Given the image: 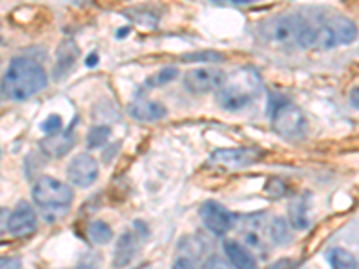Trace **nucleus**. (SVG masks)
<instances>
[{"label":"nucleus","instance_id":"nucleus-1","mask_svg":"<svg viewBox=\"0 0 359 269\" xmlns=\"http://www.w3.org/2000/svg\"><path fill=\"white\" fill-rule=\"evenodd\" d=\"M358 38V25L338 13H323L314 18H302L298 45L306 49H334Z\"/></svg>","mask_w":359,"mask_h":269},{"label":"nucleus","instance_id":"nucleus-2","mask_svg":"<svg viewBox=\"0 0 359 269\" xmlns=\"http://www.w3.org/2000/svg\"><path fill=\"white\" fill-rule=\"evenodd\" d=\"M47 72L29 57H15L2 79V94L11 101H27L47 86Z\"/></svg>","mask_w":359,"mask_h":269},{"label":"nucleus","instance_id":"nucleus-3","mask_svg":"<svg viewBox=\"0 0 359 269\" xmlns=\"http://www.w3.org/2000/svg\"><path fill=\"white\" fill-rule=\"evenodd\" d=\"M264 85H262L261 74L252 67L239 69L224 79L221 88L217 90V102L226 111L243 110L250 102L261 97Z\"/></svg>","mask_w":359,"mask_h":269},{"label":"nucleus","instance_id":"nucleus-4","mask_svg":"<svg viewBox=\"0 0 359 269\" xmlns=\"http://www.w3.org/2000/svg\"><path fill=\"white\" fill-rule=\"evenodd\" d=\"M72 200L74 192L70 185L53 176H41L33 187V201L41 210H67Z\"/></svg>","mask_w":359,"mask_h":269},{"label":"nucleus","instance_id":"nucleus-5","mask_svg":"<svg viewBox=\"0 0 359 269\" xmlns=\"http://www.w3.org/2000/svg\"><path fill=\"white\" fill-rule=\"evenodd\" d=\"M273 130L287 140H302L307 134V118L302 110L291 102L278 104L271 115Z\"/></svg>","mask_w":359,"mask_h":269},{"label":"nucleus","instance_id":"nucleus-6","mask_svg":"<svg viewBox=\"0 0 359 269\" xmlns=\"http://www.w3.org/2000/svg\"><path fill=\"white\" fill-rule=\"evenodd\" d=\"M147 239V228L142 221H135V224L130 230L118 237L117 246H115L114 251V268L123 269L128 264L133 262V258L137 257L139 249L142 248L144 241Z\"/></svg>","mask_w":359,"mask_h":269},{"label":"nucleus","instance_id":"nucleus-7","mask_svg":"<svg viewBox=\"0 0 359 269\" xmlns=\"http://www.w3.org/2000/svg\"><path fill=\"white\" fill-rule=\"evenodd\" d=\"M264 156L259 147H226V149H216L210 155L208 163L219 169H245L255 165Z\"/></svg>","mask_w":359,"mask_h":269},{"label":"nucleus","instance_id":"nucleus-8","mask_svg":"<svg viewBox=\"0 0 359 269\" xmlns=\"http://www.w3.org/2000/svg\"><path fill=\"white\" fill-rule=\"evenodd\" d=\"M262 34L268 41L277 45H298L300 31H302V18L282 15V17L269 18L262 24Z\"/></svg>","mask_w":359,"mask_h":269},{"label":"nucleus","instance_id":"nucleus-9","mask_svg":"<svg viewBox=\"0 0 359 269\" xmlns=\"http://www.w3.org/2000/svg\"><path fill=\"white\" fill-rule=\"evenodd\" d=\"M226 76L223 70L214 69V67H196L185 72L184 85L192 94H207L219 90L224 83Z\"/></svg>","mask_w":359,"mask_h":269},{"label":"nucleus","instance_id":"nucleus-10","mask_svg":"<svg viewBox=\"0 0 359 269\" xmlns=\"http://www.w3.org/2000/svg\"><path fill=\"white\" fill-rule=\"evenodd\" d=\"M67 178H69V181L74 187L86 188L90 187V185H94L99 178L97 160H95L94 156L86 155V153L76 155L69 162Z\"/></svg>","mask_w":359,"mask_h":269},{"label":"nucleus","instance_id":"nucleus-11","mask_svg":"<svg viewBox=\"0 0 359 269\" xmlns=\"http://www.w3.org/2000/svg\"><path fill=\"white\" fill-rule=\"evenodd\" d=\"M200 217L203 221L205 228L212 232L214 235H224L232 228L233 221H236L233 214L229 212L217 201H205L200 208Z\"/></svg>","mask_w":359,"mask_h":269},{"label":"nucleus","instance_id":"nucleus-12","mask_svg":"<svg viewBox=\"0 0 359 269\" xmlns=\"http://www.w3.org/2000/svg\"><path fill=\"white\" fill-rule=\"evenodd\" d=\"M38 228V217L36 212L33 210V207L25 201L15 207V210L11 212L8 219V230L11 235L15 237H27Z\"/></svg>","mask_w":359,"mask_h":269},{"label":"nucleus","instance_id":"nucleus-13","mask_svg":"<svg viewBox=\"0 0 359 269\" xmlns=\"http://www.w3.org/2000/svg\"><path fill=\"white\" fill-rule=\"evenodd\" d=\"M128 111H130L131 117L142 120V123H155V120H160L168 115L165 106H162L160 102L147 101V99H137L135 102H131L128 106Z\"/></svg>","mask_w":359,"mask_h":269},{"label":"nucleus","instance_id":"nucleus-14","mask_svg":"<svg viewBox=\"0 0 359 269\" xmlns=\"http://www.w3.org/2000/svg\"><path fill=\"white\" fill-rule=\"evenodd\" d=\"M74 139L72 130L65 131V133H56V134H47L43 140L40 142V147L43 149V153H47L49 156L54 158H60V156L67 155L74 147Z\"/></svg>","mask_w":359,"mask_h":269},{"label":"nucleus","instance_id":"nucleus-15","mask_svg":"<svg viewBox=\"0 0 359 269\" xmlns=\"http://www.w3.org/2000/svg\"><path fill=\"white\" fill-rule=\"evenodd\" d=\"M223 248L233 269H257L255 257L250 253L248 248H245L237 241H224Z\"/></svg>","mask_w":359,"mask_h":269},{"label":"nucleus","instance_id":"nucleus-16","mask_svg":"<svg viewBox=\"0 0 359 269\" xmlns=\"http://www.w3.org/2000/svg\"><path fill=\"white\" fill-rule=\"evenodd\" d=\"M327 261L332 269H359L354 255L343 248H332L327 253Z\"/></svg>","mask_w":359,"mask_h":269},{"label":"nucleus","instance_id":"nucleus-17","mask_svg":"<svg viewBox=\"0 0 359 269\" xmlns=\"http://www.w3.org/2000/svg\"><path fill=\"white\" fill-rule=\"evenodd\" d=\"M86 235H88L92 244H107L111 241L114 232H111L110 224L104 223V221H92L86 226Z\"/></svg>","mask_w":359,"mask_h":269},{"label":"nucleus","instance_id":"nucleus-18","mask_svg":"<svg viewBox=\"0 0 359 269\" xmlns=\"http://www.w3.org/2000/svg\"><path fill=\"white\" fill-rule=\"evenodd\" d=\"M307 198H300V200L294 201L290 208V216H291V224L294 228H307L309 226V217H307Z\"/></svg>","mask_w":359,"mask_h":269},{"label":"nucleus","instance_id":"nucleus-19","mask_svg":"<svg viewBox=\"0 0 359 269\" xmlns=\"http://www.w3.org/2000/svg\"><path fill=\"white\" fill-rule=\"evenodd\" d=\"M269 237L275 244H287L291 241L290 228H287V223L282 217H273V221L269 223Z\"/></svg>","mask_w":359,"mask_h":269},{"label":"nucleus","instance_id":"nucleus-20","mask_svg":"<svg viewBox=\"0 0 359 269\" xmlns=\"http://www.w3.org/2000/svg\"><path fill=\"white\" fill-rule=\"evenodd\" d=\"M111 130L108 126H94L88 131V137H86V146L90 149H99L104 144L110 140Z\"/></svg>","mask_w":359,"mask_h":269},{"label":"nucleus","instance_id":"nucleus-21","mask_svg":"<svg viewBox=\"0 0 359 269\" xmlns=\"http://www.w3.org/2000/svg\"><path fill=\"white\" fill-rule=\"evenodd\" d=\"M178 69L176 67H165V69H160L158 72L149 76V79L146 81L147 86H162L168 85V83L175 81L178 78Z\"/></svg>","mask_w":359,"mask_h":269},{"label":"nucleus","instance_id":"nucleus-22","mask_svg":"<svg viewBox=\"0 0 359 269\" xmlns=\"http://www.w3.org/2000/svg\"><path fill=\"white\" fill-rule=\"evenodd\" d=\"M62 126H63L62 115L53 113V115H49V117L45 118L43 123H41V131H43V133H47V134H56V133H60Z\"/></svg>","mask_w":359,"mask_h":269},{"label":"nucleus","instance_id":"nucleus-23","mask_svg":"<svg viewBox=\"0 0 359 269\" xmlns=\"http://www.w3.org/2000/svg\"><path fill=\"white\" fill-rule=\"evenodd\" d=\"M184 60H187V62H219V60H223V56L217 53H200V54H187V56H184Z\"/></svg>","mask_w":359,"mask_h":269},{"label":"nucleus","instance_id":"nucleus-24","mask_svg":"<svg viewBox=\"0 0 359 269\" xmlns=\"http://www.w3.org/2000/svg\"><path fill=\"white\" fill-rule=\"evenodd\" d=\"M171 269H196V258H192L191 255L182 253V255L176 257L175 264H172Z\"/></svg>","mask_w":359,"mask_h":269},{"label":"nucleus","instance_id":"nucleus-25","mask_svg":"<svg viewBox=\"0 0 359 269\" xmlns=\"http://www.w3.org/2000/svg\"><path fill=\"white\" fill-rule=\"evenodd\" d=\"M201 269H232V268H230L229 262L214 255V257H210L203 265H201Z\"/></svg>","mask_w":359,"mask_h":269},{"label":"nucleus","instance_id":"nucleus-26","mask_svg":"<svg viewBox=\"0 0 359 269\" xmlns=\"http://www.w3.org/2000/svg\"><path fill=\"white\" fill-rule=\"evenodd\" d=\"M351 104L355 108V110H359V85L352 88V92H351Z\"/></svg>","mask_w":359,"mask_h":269},{"label":"nucleus","instance_id":"nucleus-27","mask_svg":"<svg viewBox=\"0 0 359 269\" xmlns=\"http://www.w3.org/2000/svg\"><path fill=\"white\" fill-rule=\"evenodd\" d=\"M95 62H97V54H92V56L88 57V62H86V65H88V67H94Z\"/></svg>","mask_w":359,"mask_h":269},{"label":"nucleus","instance_id":"nucleus-28","mask_svg":"<svg viewBox=\"0 0 359 269\" xmlns=\"http://www.w3.org/2000/svg\"><path fill=\"white\" fill-rule=\"evenodd\" d=\"M233 4H252V2H257V0H232Z\"/></svg>","mask_w":359,"mask_h":269},{"label":"nucleus","instance_id":"nucleus-29","mask_svg":"<svg viewBox=\"0 0 359 269\" xmlns=\"http://www.w3.org/2000/svg\"><path fill=\"white\" fill-rule=\"evenodd\" d=\"M135 269H153L151 264H147V262H144V264H140L139 268H135Z\"/></svg>","mask_w":359,"mask_h":269},{"label":"nucleus","instance_id":"nucleus-30","mask_svg":"<svg viewBox=\"0 0 359 269\" xmlns=\"http://www.w3.org/2000/svg\"><path fill=\"white\" fill-rule=\"evenodd\" d=\"M74 269H95L94 265H88V264H81V265H78V268H74Z\"/></svg>","mask_w":359,"mask_h":269},{"label":"nucleus","instance_id":"nucleus-31","mask_svg":"<svg viewBox=\"0 0 359 269\" xmlns=\"http://www.w3.org/2000/svg\"><path fill=\"white\" fill-rule=\"evenodd\" d=\"M210 2H224V0H210Z\"/></svg>","mask_w":359,"mask_h":269}]
</instances>
